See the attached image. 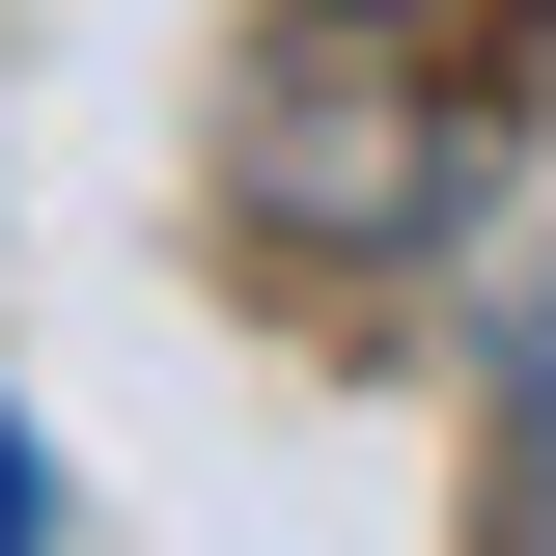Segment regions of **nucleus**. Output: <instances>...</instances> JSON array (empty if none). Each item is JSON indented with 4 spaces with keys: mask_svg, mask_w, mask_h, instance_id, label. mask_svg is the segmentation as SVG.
<instances>
[{
    "mask_svg": "<svg viewBox=\"0 0 556 556\" xmlns=\"http://www.w3.org/2000/svg\"><path fill=\"white\" fill-rule=\"evenodd\" d=\"M306 28H529V0H306Z\"/></svg>",
    "mask_w": 556,
    "mask_h": 556,
    "instance_id": "f257e3e1",
    "label": "nucleus"
},
{
    "mask_svg": "<svg viewBox=\"0 0 556 556\" xmlns=\"http://www.w3.org/2000/svg\"><path fill=\"white\" fill-rule=\"evenodd\" d=\"M0 556H56V473H28V417H0Z\"/></svg>",
    "mask_w": 556,
    "mask_h": 556,
    "instance_id": "f03ea898",
    "label": "nucleus"
}]
</instances>
